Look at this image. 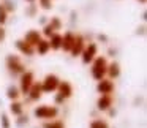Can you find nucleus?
Here are the masks:
<instances>
[{
	"instance_id": "f257e3e1",
	"label": "nucleus",
	"mask_w": 147,
	"mask_h": 128,
	"mask_svg": "<svg viewBox=\"0 0 147 128\" xmlns=\"http://www.w3.org/2000/svg\"><path fill=\"white\" fill-rule=\"evenodd\" d=\"M106 68H108V60L103 55H96L95 60L92 62V77L96 81H101L106 77Z\"/></svg>"
},
{
	"instance_id": "f03ea898",
	"label": "nucleus",
	"mask_w": 147,
	"mask_h": 128,
	"mask_svg": "<svg viewBox=\"0 0 147 128\" xmlns=\"http://www.w3.org/2000/svg\"><path fill=\"white\" fill-rule=\"evenodd\" d=\"M7 68L13 76H18V74L21 76L26 71V67H24L19 55H8L7 57Z\"/></svg>"
},
{
	"instance_id": "7ed1b4c3",
	"label": "nucleus",
	"mask_w": 147,
	"mask_h": 128,
	"mask_svg": "<svg viewBox=\"0 0 147 128\" xmlns=\"http://www.w3.org/2000/svg\"><path fill=\"white\" fill-rule=\"evenodd\" d=\"M35 117L43 119V120H51V119H55L59 115V109L55 106H48V104H43L38 106V108L33 111Z\"/></svg>"
},
{
	"instance_id": "20e7f679",
	"label": "nucleus",
	"mask_w": 147,
	"mask_h": 128,
	"mask_svg": "<svg viewBox=\"0 0 147 128\" xmlns=\"http://www.w3.org/2000/svg\"><path fill=\"white\" fill-rule=\"evenodd\" d=\"M60 84V79L59 76L55 74H46V77L41 81V89H43V93H51V92H55Z\"/></svg>"
},
{
	"instance_id": "39448f33",
	"label": "nucleus",
	"mask_w": 147,
	"mask_h": 128,
	"mask_svg": "<svg viewBox=\"0 0 147 128\" xmlns=\"http://www.w3.org/2000/svg\"><path fill=\"white\" fill-rule=\"evenodd\" d=\"M96 55H98V46H96L95 43H89V44H86V48H84L82 54H81L82 63H84V65L92 63V62L95 60Z\"/></svg>"
},
{
	"instance_id": "423d86ee",
	"label": "nucleus",
	"mask_w": 147,
	"mask_h": 128,
	"mask_svg": "<svg viewBox=\"0 0 147 128\" xmlns=\"http://www.w3.org/2000/svg\"><path fill=\"white\" fill-rule=\"evenodd\" d=\"M33 82H35V76H33L32 71H24L22 74H21V87H19V92L24 93V95H27L30 90V87L33 86Z\"/></svg>"
},
{
	"instance_id": "0eeeda50",
	"label": "nucleus",
	"mask_w": 147,
	"mask_h": 128,
	"mask_svg": "<svg viewBox=\"0 0 147 128\" xmlns=\"http://www.w3.org/2000/svg\"><path fill=\"white\" fill-rule=\"evenodd\" d=\"M22 40L27 43V44L32 46V48H35V46L43 40V36H41V33H40L38 30H33V29H32V30H29V32H27L26 35H24V38H22Z\"/></svg>"
},
{
	"instance_id": "6e6552de",
	"label": "nucleus",
	"mask_w": 147,
	"mask_h": 128,
	"mask_svg": "<svg viewBox=\"0 0 147 128\" xmlns=\"http://www.w3.org/2000/svg\"><path fill=\"white\" fill-rule=\"evenodd\" d=\"M84 48H86V40H84V36L76 35V40H74V44H73V48H71L70 54L73 55V57H81Z\"/></svg>"
},
{
	"instance_id": "1a4fd4ad",
	"label": "nucleus",
	"mask_w": 147,
	"mask_h": 128,
	"mask_svg": "<svg viewBox=\"0 0 147 128\" xmlns=\"http://www.w3.org/2000/svg\"><path fill=\"white\" fill-rule=\"evenodd\" d=\"M96 90H98L101 95H112L114 92V82L111 79H101L98 81V86H96Z\"/></svg>"
},
{
	"instance_id": "9d476101",
	"label": "nucleus",
	"mask_w": 147,
	"mask_h": 128,
	"mask_svg": "<svg viewBox=\"0 0 147 128\" xmlns=\"http://www.w3.org/2000/svg\"><path fill=\"white\" fill-rule=\"evenodd\" d=\"M74 40H76V35L73 32H65L62 35V48L60 49H63L65 52H70L74 44Z\"/></svg>"
},
{
	"instance_id": "9b49d317",
	"label": "nucleus",
	"mask_w": 147,
	"mask_h": 128,
	"mask_svg": "<svg viewBox=\"0 0 147 128\" xmlns=\"http://www.w3.org/2000/svg\"><path fill=\"white\" fill-rule=\"evenodd\" d=\"M57 92L63 100H67L73 95V86H71L68 81H60V84H59V87H57Z\"/></svg>"
},
{
	"instance_id": "f8f14e48",
	"label": "nucleus",
	"mask_w": 147,
	"mask_h": 128,
	"mask_svg": "<svg viewBox=\"0 0 147 128\" xmlns=\"http://www.w3.org/2000/svg\"><path fill=\"white\" fill-rule=\"evenodd\" d=\"M14 46H16V49L24 55H33L35 54V48H32L30 44H27L24 40H18V41L14 43Z\"/></svg>"
},
{
	"instance_id": "ddd939ff",
	"label": "nucleus",
	"mask_w": 147,
	"mask_h": 128,
	"mask_svg": "<svg viewBox=\"0 0 147 128\" xmlns=\"http://www.w3.org/2000/svg\"><path fill=\"white\" fill-rule=\"evenodd\" d=\"M96 106L100 111H108L112 106V95H101L96 101Z\"/></svg>"
},
{
	"instance_id": "4468645a",
	"label": "nucleus",
	"mask_w": 147,
	"mask_h": 128,
	"mask_svg": "<svg viewBox=\"0 0 147 128\" xmlns=\"http://www.w3.org/2000/svg\"><path fill=\"white\" fill-rule=\"evenodd\" d=\"M27 95L30 96V100H33V101H36V100L41 98L43 95V89H41V82H33V86L30 87L29 93Z\"/></svg>"
},
{
	"instance_id": "2eb2a0df",
	"label": "nucleus",
	"mask_w": 147,
	"mask_h": 128,
	"mask_svg": "<svg viewBox=\"0 0 147 128\" xmlns=\"http://www.w3.org/2000/svg\"><path fill=\"white\" fill-rule=\"evenodd\" d=\"M106 74L109 76V79H115V77H119V74H120V65H119L117 62H111V63H108Z\"/></svg>"
},
{
	"instance_id": "dca6fc26",
	"label": "nucleus",
	"mask_w": 147,
	"mask_h": 128,
	"mask_svg": "<svg viewBox=\"0 0 147 128\" xmlns=\"http://www.w3.org/2000/svg\"><path fill=\"white\" fill-rule=\"evenodd\" d=\"M48 41H49V48H51L52 51H59V49L62 48V35L60 33H54Z\"/></svg>"
},
{
	"instance_id": "f3484780",
	"label": "nucleus",
	"mask_w": 147,
	"mask_h": 128,
	"mask_svg": "<svg viewBox=\"0 0 147 128\" xmlns=\"http://www.w3.org/2000/svg\"><path fill=\"white\" fill-rule=\"evenodd\" d=\"M49 51H51V48H49V41H48V40H45V38H43L41 41L35 46V52H38L40 55H46Z\"/></svg>"
},
{
	"instance_id": "a211bd4d",
	"label": "nucleus",
	"mask_w": 147,
	"mask_h": 128,
	"mask_svg": "<svg viewBox=\"0 0 147 128\" xmlns=\"http://www.w3.org/2000/svg\"><path fill=\"white\" fill-rule=\"evenodd\" d=\"M10 111H11V114H13V115H22L24 108H22V104H21L19 101H13V103H11V106H10Z\"/></svg>"
},
{
	"instance_id": "6ab92c4d",
	"label": "nucleus",
	"mask_w": 147,
	"mask_h": 128,
	"mask_svg": "<svg viewBox=\"0 0 147 128\" xmlns=\"http://www.w3.org/2000/svg\"><path fill=\"white\" fill-rule=\"evenodd\" d=\"M19 95H21V92H19V89H18V87H8L7 96L11 100V101H16V100L19 98Z\"/></svg>"
},
{
	"instance_id": "aec40b11",
	"label": "nucleus",
	"mask_w": 147,
	"mask_h": 128,
	"mask_svg": "<svg viewBox=\"0 0 147 128\" xmlns=\"http://www.w3.org/2000/svg\"><path fill=\"white\" fill-rule=\"evenodd\" d=\"M8 11H7V8H5V5L3 3H0V27H3L5 26V22L8 21Z\"/></svg>"
},
{
	"instance_id": "412c9836",
	"label": "nucleus",
	"mask_w": 147,
	"mask_h": 128,
	"mask_svg": "<svg viewBox=\"0 0 147 128\" xmlns=\"http://www.w3.org/2000/svg\"><path fill=\"white\" fill-rule=\"evenodd\" d=\"M54 33H57V32H55V30L52 29V27L49 26V24H45V27H43V33H41V36H45V40H49L52 35H54Z\"/></svg>"
},
{
	"instance_id": "4be33fe9",
	"label": "nucleus",
	"mask_w": 147,
	"mask_h": 128,
	"mask_svg": "<svg viewBox=\"0 0 147 128\" xmlns=\"http://www.w3.org/2000/svg\"><path fill=\"white\" fill-rule=\"evenodd\" d=\"M38 7L45 11H49L54 7V0H38Z\"/></svg>"
},
{
	"instance_id": "5701e85b",
	"label": "nucleus",
	"mask_w": 147,
	"mask_h": 128,
	"mask_svg": "<svg viewBox=\"0 0 147 128\" xmlns=\"http://www.w3.org/2000/svg\"><path fill=\"white\" fill-rule=\"evenodd\" d=\"M43 128H65V123L62 120H51V122H46L43 125Z\"/></svg>"
},
{
	"instance_id": "b1692460",
	"label": "nucleus",
	"mask_w": 147,
	"mask_h": 128,
	"mask_svg": "<svg viewBox=\"0 0 147 128\" xmlns=\"http://www.w3.org/2000/svg\"><path fill=\"white\" fill-rule=\"evenodd\" d=\"M49 26L52 27V29L57 32V30H60L62 29V21H60V18H57V16H54V18H51V21H49Z\"/></svg>"
},
{
	"instance_id": "393cba45",
	"label": "nucleus",
	"mask_w": 147,
	"mask_h": 128,
	"mask_svg": "<svg viewBox=\"0 0 147 128\" xmlns=\"http://www.w3.org/2000/svg\"><path fill=\"white\" fill-rule=\"evenodd\" d=\"M90 128H109L108 122L101 120V119H96V120L90 122Z\"/></svg>"
},
{
	"instance_id": "a878e982",
	"label": "nucleus",
	"mask_w": 147,
	"mask_h": 128,
	"mask_svg": "<svg viewBox=\"0 0 147 128\" xmlns=\"http://www.w3.org/2000/svg\"><path fill=\"white\" fill-rule=\"evenodd\" d=\"M0 122H2V128H10V119H8L7 114L0 115Z\"/></svg>"
},
{
	"instance_id": "bb28decb",
	"label": "nucleus",
	"mask_w": 147,
	"mask_h": 128,
	"mask_svg": "<svg viewBox=\"0 0 147 128\" xmlns=\"http://www.w3.org/2000/svg\"><path fill=\"white\" fill-rule=\"evenodd\" d=\"M5 36H7V32H5V29H3V27H0V41H3V40H5Z\"/></svg>"
},
{
	"instance_id": "cd10ccee",
	"label": "nucleus",
	"mask_w": 147,
	"mask_h": 128,
	"mask_svg": "<svg viewBox=\"0 0 147 128\" xmlns=\"http://www.w3.org/2000/svg\"><path fill=\"white\" fill-rule=\"evenodd\" d=\"M138 33H141V35H144V33H146V27H139V29H138Z\"/></svg>"
},
{
	"instance_id": "c85d7f7f",
	"label": "nucleus",
	"mask_w": 147,
	"mask_h": 128,
	"mask_svg": "<svg viewBox=\"0 0 147 128\" xmlns=\"http://www.w3.org/2000/svg\"><path fill=\"white\" fill-rule=\"evenodd\" d=\"M63 101H65V100L62 98L60 95H57V96H55V103H63Z\"/></svg>"
},
{
	"instance_id": "c756f323",
	"label": "nucleus",
	"mask_w": 147,
	"mask_h": 128,
	"mask_svg": "<svg viewBox=\"0 0 147 128\" xmlns=\"http://www.w3.org/2000/svg\"><path fill=\"white\" fill-rule=\"evenodd\" d=\"M98 38L103 40V41H106V36H105V35H98Z\"/></svg>"
},
{
	"instance_id": "7c9ffc66",
	"label": "nucleus",
	"mask_w": 147,
	"mask_h": 128,
	"mask_svg": "<svg viewBox=\"0 0 147 128\" xmlns=\"http://www.w3.org/2000/svg\"><path fill=\"white\" fill-rule=\"evenodd\" d=\"M26 2H29V3H33V2H35V0H26Z\"/></svg>"
},
{
	"instance_id": "2f4dec72",
	"label": "nucleus",
	"mask_w": 147,
	"mask_h": 128,
	"mask_svg": "<svg viewBox=\"0 0 147 128\" xmlns=\"http://www.w3.org/2000/svg\"><path fill=\"white\" fill-rule=\"evenodd\" d=\"M138 2H141V3H146V0H138Z\"/></svg>"
}]
</instances>
